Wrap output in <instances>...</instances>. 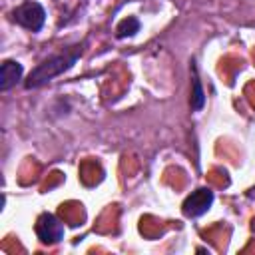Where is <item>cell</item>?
Instances as JSON below:
<instances>
[{
	"instance_id": "cell-7",
	"label": "cell",
	"mask_w": 255,
	"mask_h": 255,
	"mask_svg": "<svg viewBox=\"0 0 255 255\" xmlns=\"http://www.w3.org/2000/svg\"><path fill=\"white\" fill-rule=\"evenodd\" d=\"M139 30V22L135 18H126L118 24L116 32H118V38H126V36H133L135 32Z\"/></svg>"
},
{
	"instance_id": "cell-2",
	"label": "cell",
	"mask_w": 255,
	"mask_h": 255,
	"mask_svg": "<svg viewBox=\"0 0 255 255\" xmlns=\"http://www.w3.org/2000/svg\"><path fill=\"white\" fill-rule=\"evenodd\" d=\"M12 18L22 28H26L30 32H38V30H42V26L46 22V10L40 2L26 0L12 12Z\"/></svg>"
},
{
	"instance_id": "cell-1",
	"label": "cell",
	"mask_w": 255,
	"mask_h": 255,
	"mask_svg": "<svg viewBox=\"0 0 255 255\" xmlns=\"http://www.w3.org/2000/svg\"><path fill=\"white\" fill-rule=\"evenodd\" d=\"M80 56H82V44L72 46V48H66L64 52L50 56L48 60H44L42 64H38V66L30 72L28 80L24 82V86H26L28 90H32V88H40V86L48 84V82L54 80L56 76L68 72V70L78 62Z\"/></svg>"
},
{
	"instance_id": "cell-3",
	"label": "cell",
	"mask_w": 255,
	"mask_h": 255,
	"mask_svg": "<svg viewBox=\"0 0 255 255\" xmlns=\"http://www.w3.org/2000/svg\"><path fill=\"white\" fill-rule=\"evenodd\" d=\"M34 231L38 235V239L46 245H54L58 243L60 239H64V225L62 221L52 215V213H42L38 219H36V225H34Z\"/></svg>"
},
{
	"instance_id": "cell-6",
	"label": "cell",
	"mask_w": 255,
	"mask_h": 255,
	"mask_svg": "<svg viewBox=\"0 0 255 255\" xmlns=\"http://www.w3.org/2000/svg\"><path fill=\"white\" fill-rule=\"evenodd\" d=\"M193 82H191V108L193 110H201L203 108V104H205V94H203V88H201V82H199V78L193 74V78H191Z\"/></svg>"
},
{
	"instance_id": "cell-5",
	"label": "cell",
	"mask_w": 255,
	"mask_h": 255,
	"mask_svg": "<svg viewBox=\"0 0 255 255\" xmlns=\"http://www.w3.org/2000/svg\"><path fill=\"white\" fill-rule=\"evenodd\" d=\"M22 74H24V68H22L20 62L4 60L2 62V68H0V90L6 92L12 86H16V82L22 80Z\"/></svg>"
},
{
	"instance_id": "cell-4",
	"label": "cell",
	"mask_w": 255,
	"mask_h": 255,
	"mask_svg": "<svg viewBox=\"0 0 255 255\" xmlns=\"http://www.w3.org/2000/svg\"><path fill=\"white\" fill-rule=\"evenodd\" d=\"M211 203H213V191L207 187H199L185 197L181 211L185 217H199L211 207Z\"/></svg>"
}]
</instances>
